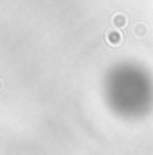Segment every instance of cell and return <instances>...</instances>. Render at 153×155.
<instances>
[{
  "mask_svg": "<svg viewBox=\"0 0 153 155\" xmlns=\"http://www.w3.org/2000/svg\"><path fill=\"white\" fill-rule=\"evenodd\" d=\"M110 101L128 119H144L153 112V74L141 63H122L110 76Z\"/></svg>",
  "mask_w": 153,
  "mask_h": 155,
  "instance_id": "cell-1",
  "label": "cell"
}]
</instances>
